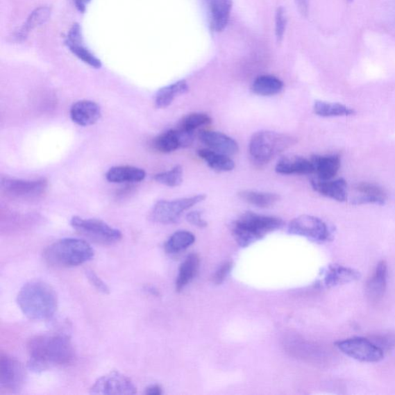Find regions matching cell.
Here are the masks:
<instances>
[{
	"instance_id": "6da1fadb",
	"label": "cell",
	"mask_w": 395,
	"mask_h": 395,
	"mask_svg": "<svg viewBox=\"0 0 395 395\" xmlns=\"http://www.w3.org/2000/svg\"><path fill=\"white\" fill-rule=\"evenodd\" d=\"M26 350L30 356L29 369L40 372L51 366L70 364L75 351L70 338L65 335H44L31 338Z\"/></svg>"
},
{
	"instance_id": "7a4b0ae2",
	"label": "cell",
	"mask_w": 395,
	"mask_h": 395,
	"mask_svg": "<svg viewBox=\"0 0 395 395\" xmlns=\"http://www.w3.org/2000/svg\"><path fill=\"white\" fill-rule=\"evenodd\" d=\"M17 303L23 314L33 321L49 320L56 313L58 296L47 283L33 280L19 290Z\"/></svg>"
},
{
	"instance_id": "3957f363",
	"label": "cell",
	"mask_w": 395,
	"mask_h": 395,
	"mask_svg": "<svg viewBox=\"0 0 395 395\" xmlns=\"http://www.w3.org/2000/svg\"><path fill=\"white\" fill-rule=\"evenodd\" d=\"M94 251L87 242L75 238H65L53 242L44 252V259L50 265L73 267L94 258Z\"/></svg>"
},
{
	"instance_id": "277c9868",
	"label": "cell",
	"mask_w": 395,
	"mask_h": 395,
	"mask_svg": "<svg viewBox=\"0 0 395 395\" xmlns=\"http://www.w3.org/2000/svg\"><path fill=\"white\" fill-rule=\"evenodd\" d=\"M283 225V221L280 219L248 212L235 221L232 233L237 244L242 247H246L267 234L278 230Z\"/></svg>"
},
{
	"instance_id": "5b68a950",
	"label": "cell",
	"mask_w": 395,
	"mask_h": 395,
	"mask_svg": "<svg viewBox=\"0 0 395 395\" xmlns=\"http://www.w3.org/2000/svg\"><path fill=\"white\" fill-rule=\"evenodd\" d=\"M296 138L289 135L262 131L255 133L249 142V154L256 162L266 164L282 153L283 151L294 146Z\"/></svg>"
},
{
	"instance_id": "8992f818",
	"label": "cell",
	"mask_w": 395,
	"mask_h": 395,
	"mask_svg": "<svg viewBox=\"0 0 395 395\" xmlns=\"http://www.w3.org/2000/svg\"><path fill=\"white\" fill-rule=\"evenodd\" d=\"M71 225L76 231L96 244L112 245L122 238L120 230L100 219L74 217L71 220Z\"/></svg>"
},
{
	"instance_id": "52a82bcc",
	"label": "cell",
	"mask_w": 395,
	"mask_h": 395,
	"mask_svg": "<svg viewBox=\"0 0 395 395\" xmlns=\"http://www.w3.org/2000/svg\"><path fill=\"white\" fill-rule=\"evenodd\" d=\"M205 198V195H197L171 201H159L151 211V219L158 224H175L184 212L202 203Z\"/></svg>"
},
{
	"instance_id": "ba28073f",
	"label": "cell",
	"mask_w": 395,
	"mask_h": 395,
	"mask_svg": "<svg viewBox=\"0 0 395 395\" xmlns=\"http://www.w3.org/2000/svg\"><path fill=\"white\" fill-rule=\"evenodd\" d=\"M337 348L346 355L359 362L374 363L384 358V351L374 344L371 339L353 337L336 343Z\"/></svg>"
},
{
	"instance_id": "9c48e42d",
	"label": "cell",
	"mask_w": 395,
	"mask_h": 395,
	"mask_svg": "<svg viewBox=\"0 0 395 395\" xmlns=\"http://www.w3.org/2000/svg\"><path fill=\"white\" fill-rule=\"evenodd\" d=\"M288 231L316 242H325L330 237L328 225L321 219L308 215H303L291 221Z\"/></svg>"
},
{
	"instance_id": "30bf717a",
	"label": "cell",
	"mask_w": 395,
	"mask_h": 395,
	"mask_svg": "<svg viewBox=\"0 0 395 395\" xmlns=\"http://www.w3.org/2000/svg\"><path fill=\"white\" fill-rule=\"evenodd\" d=\"M1 187L8 195L20 199L37 198L47 190L46 179L24 180L12 178H3Z\"/></svg>"
},
{
	"instance_id": "8fae6325",
	"label": "cell",
	"mask_w": 395,
	"mask_h": 395,
	"mask_svg": "<svg viewBox=\"0 0 395 395\" xmlns=\"http://www.w3.org/2000/svg\"><path fill=\"white\" fill-rule=\"evenodd\" d=\"M92 394H135L137 388L133 381L124 374L113 371L103 376L90 389Z\"/></svg>"
},
{
	"instance_id": "7c38bea8",
	"label": "cell",
	"mask_w": 395,
	"mask_h": 395,
	"mask_svg": "<svg viewBox=\"0 0 395 395\" xmlns=\"http://www.w3.org/2000/svg\"><path fill=\"white\" fill-rule=\"evenodd\" d=\"M25 371L18 360L8 355L0 359V386L10 392H17L24 383Z\"/></svg>"
},
{
	"instance_id": "4fadbf2b",
	"label": "cell",
	"mask_w": 395,
	"mask_h": 395,
	"mask_svg": "<svg viewBox=\"0 0 395 395\" xmlns=\"http://www.w3.org/2000/svg\"><path fill=\"white\" fill-rule=\"evenodd\" d=\"M193 140V133H188L178 128L158 135L155 138L152 145L156 151L162 153H170L180 148L190 146Z\"/></svg>"
},
{
	"instance_id": "5bb4252c",
	"label": "cell",
	"mask_w": 395,
	"mask_h": 395,
	"mask_svg": "<svg viewBox=\"0 0 395 395\" xmlns=\"http://www.w3.org/2000/svg\"><path fill=\"white\" fill-rule=\"evenodd\" d=\"M65 44L70 51L84 63L96 69L101 67V60L83 44L81 28L79 24L72 26L67 33Z\"/></svg>"
},
{
	"instance_id": "9a60e30c",
	"label": "cell",
	"mask_w": 395,
	"mask_h": 395,
	"mask_svg": "<svg viewBox=\"0 0 395 395\" xmlns=\"http://www.w3.org/2000/svg\"><path fill=\"white\" fill-rule=\"evenodd\" d=\"M101 115L99 103L89 100L75 102L70 110L72 120L81 127L94 126L100 120Z\"/></svg>"
},
{
	"instance_id": "2e32d148",
	"label": "cell",
	"mask_w": 395,
	"mask_h": 395,
	"mask_svg": "<svg viewBox=\"0 0 395 395\" xmlns=\"http://www.w3.org/2000/svg\"><path fill=\"white\" fill-rule=\"evenodd\" d=\"M200 140L210 149L228 156L237 154L239 145L228 135L217 131H202L199 133Z\"/></svg>"
},
{
	"instance_id": "e0dca14e",
	"label": "cell",
	"mask_w": 395,
	"mask_h": 395,
	"mask_svg": "<svg viewBox=\"0 0 395 395\" xmlns=\"http://www.w3.org/2000/svg\"><path fill=\"white\" fill-rule=\"evenodd\" d=\"M212 31H223L230 20L233 0H206Z\"/></svg>"
},
{
	"instance_id": "ac0fdd59",
	"label": "cell",
	"mask_w": 395,
	"mask_h": 395,
	"mask_svg": "<svg viewBox=\"0 0 395 395\" xmlns=\"http://www.w3.org/2000/svg\"><path fill=\"white\" fill-rule=\"evenodd\" d=\"M313 189L321 195L335 199L337 202H345L348 199L346 192V183L344 179L337 180H311Z\"/></svg>"
},
{
	"instance_id": "d6986e66",
	"label": "cell",
	"mask_w": 395,
	"mask_h": 395,
	"mask_svg": "<svg viewBox=\"0 0 395 395\" xmlns=\"http://www.w3.org/2000/svg\"><path fill=\"white\" fill-rule=\"evenodd\" d=\"M275 170L281 175H308L314 171L310 160L298 156L283 157L277 162Z\"/></svg>"
},
{
	"instance_id": "ffe728a7",
	"label": "cell",
	"mask_w": 395,
	"mask_h": 395,
	"mask_svg": "<svg viewBox=\"0 0 395 395\" xmlns=\"http://www.w3.org/2000/svg\"><path fill=\"white\" fill-rule=\"evenodd\" d=\"M387 267L385 261L378 263L376 271L367 283L366 295L369 301L378 302L384 296L387 287Z\"/></svg>"
},
{
	"instance_id": "44dd1931",
	"label": "cell",
	"mask_w": 395,
	"mask_h": 395,
	"mask_svg": "<svg viewBox=\"0 0 395 395\" xmlns=\"http://www.w3.org/2000/svg\"><path fill=\"white\" fill-rule=\"evenodd\" d=\"M146 177L144 169L130 165L115 166L106 173L108 182L112 183H140Z\"/></svg>"
},
{
	"instance_id": "7402d4cb",
	"label": "cell",
	"mask_w": 395,
	"mask_h": 395,
	"mask_svg": "<svg viewBox=\"0 0 395 395\" xmlns=\"http://www.w3.org/2000/svg\"><path fill=\"white\" fill-rule=\"evenodd\" d=\"M310 161L314 166V173L321 180L334 178L341 167V158L336 155L314 156Z\"/></svg>"
},
{
	"instance_id": "603a6c76",
	"label": "cell",
	"mask_w": 395,
	"mask_h": 395,
	"mask_svg": "<svg viewBox=\"0 0 395 395\" xmlns=\"http://www.w3.org/2000/svg\"><path fill=\"white\" fill-rule=\"evenodd\" d=\"M360 196L353 201V203L384 205L387 199L385 191L380 186L373 183H362L355 186Z\"/></svg>"
},
{
	"instance_id": "cb8c5ba5",
	"label": "cell",
	"mask_w": 395,
	"mask_h": 395,
	"mask_svg": "<svg viewBox=\"0 0 395 395\" xmlns=\"http://www.w3.org/2000/svg\"><path fill=\"white\" fill-rule=\"evenodd\" d=\"M189 91V86L185 81H179L174 84L159 90L156 95L155 103L158 108H168L178 96Z\"/></svg>"
},
{
	"instance_id": "d4e9b609",
	"label": "cell",
	"mask_w": 395,
	"mask_h": 395,
	"mask_svg": "<svg viewBox=\"0 0 395 395\" xmlns=\"http://www.w3.org/2000/svg\"><path fill=\"white\" fill-rule=\"evenodd\" d=\"M360 274L357 270L342 266L329 268L326 274L324 282L327 287H336L351 283L360 279Z\"/></svg>"
},
{
	"instance_id": "484cf974",
	"label": "cell",
	"mask_w": 395,
	"mask_h": 395,
	"mask_svg": "<svg viewBox=\"0 0 395 395\" xmlns=\"http://www.w3.org/2000/svg\"><path fill=\"white\" fill-rule=\"evenodd\" d=\"M198 156L215 171L226 172L235 169V162L230 156L219 153L210 149L199 150Z\"/></svg>"
},
{
	"instance_id": "4316f807",
	"label": "cell",
	"mask_w": 395,
	"mask_h": 395,
	"mask_svg": "<svg viewBox=\"0 0 395 395\" xmlns=\"http://www.w3.org/2000/svg\"><path fill=\"white\" fill-rule=\"evenodd\" d=\"M238 196L244 202L262 209L274 206L280 200L276 194L258 191L244 190L239 192Z\"/></svg>"
},
{
	"instance_id": "83f0119b",
	"label": "cell",
	"mask_w": 395,
	"mask_h": 395,
	"mask_svg": "<svg viewBox=\"0 0 395 395\" xmlns=\"http://www.w3.org/2000/svg\"><path fill=\"white\" fill-rule=\"evenodd\" d=\"M199 265V258L195 253L190 254L182 263L179 268V272L176 280L177 291H182L188 285L190 281L196 276Z\"/></svg>"
},
{
	"instance_id": "f1b7e54d",
	"label": "cell",
	"mask_w": 395,
	"mask_h": 395,
	"mask_svg": "<svg viewBox=\"0 0 395 395\" xmlns=\"http://www.w3.org/2000/svg\"><path fill=\"white\" fill-rule=\"evenodd\" d=\"M283 88V83L271 75H262L256 78L252 90L255 94L260 96H274L280 94Z\"/></svg>"
},
{
	"instance_id": "f546056e",
	"label": "cell",
	"mask_w": 395,
	"mask_h": 395,
	"mask_svg": "<svg viewBox=\"0 0 395 395\" xmlns=\"http://www.w3.org/2000/svg\"><path fill=\"white\" fill-rule=\"evenodd\" d=\"M51 17V10L47 6H40L31 12V15L27 18L26 23L23 26L22 30L18 33V39L24 40L29 33L40 26L44 25Z\"/></svg>"
},
{
	"instance_id": "4dcf8cb0",
	"label": "cell",
	"mask_w": 395,
	"mask_h": 395,
	"mask_svg": "<svg viewBox=\"0 0 395 395\" xmlns=\"http://www.w3.org/2000/svg\"><path fill=\"white\" fill-rule=\"evenodd\" d=\"M314 113L323 117H344L355 115V110L338 103L317 101L314 106Z\"/></svg>"
},
{
	"instance_id": "1f68e13d",
	"label": "cell",
	"mask_w": 395,
	"mask_h": 395,
	"mask_svg": "<svg viewBox=\"0 0 395 395\" xmlns=\"http://www.w3.org/2000/svg\"><path fill=\"white\" fill-rule=\"evenodd\" d=\"M196 237L188 231H178L165 242V251L170 254L185 251L195 242Z\"/></svg>"
},
{
	"instance_id": "d6a6232c",
	"label": "cell",
	"mask_w": 395,
	"mask_h": 395,
	"mask_svg": "<svg viewBox=\"0 0 395 395\" xmlns=\"http://www.w3.org/2000/svg\"><path fill=\"white\" fill-rule=\"evenodd\" d=\"M154 178L158 183L174 188L183 182V167L181 165H177L169 171L158 173Z\"/></svg>"
},
{
	"instance_id": "836d02e7",
	"label": "cell",
	"mask_w": 395,
	"mask_h": 395,
	"mask_svg": "<svg viewBox=\"0 0 395 395\" xmlns=\"http://www.w3.org/2000/svg\"><path fill=\"white\" fill-rule=\"evenodd\" d=\"M212 122L211 117L203 113H193L187 115L180 122L178 128L188 133H193L196 129L207 126Z\"/></svg>"
},
{
	"instance_id": "e575fe53",
	"label": "cell",
	"mask_w": 395,
	"mask_h": 395,
	"mask_svg": "<svg viewBox=\"0 0 395 395\" xmlns=\"http://www.w3.org/2000/svg\"><path fill=\"white\" fill-rule=\"evenodd\" d=\"M287 22L285 9L280 6L277 9L276 15V37L278 43L281 42L284 33H285Z\"/></svg>"
},
{
	"instance_id": "d590c367",
	"label": "cell",
	"mask_w": 395,
	"mask_h": 395,
	"mask_svg": "<svg viewBox=\"0 0 395 395\" xmlns=\"http://www.w3.org/2000/svg\"><path fill=\"white\" fill-rule=\"evenodd\" d=\"M86 276L87 280L91 284L100 292L108 294L110 292V289L107 286V284L103 282L100 277L96 275L93 270L87 269L86 270Z\"/></svg>"
},
{
	"instance_id": "8d00e7d4",
	"label": "cell",
	"mask_w": 395,
	"mask_h": 395,
	"mask_svg": "<svg viewBox=\"0 0 395 395\" xmlns=\"http://www.w3.org/2000/svg\"><path fill=\"white\" fill-rule=\"evenodd\" d=\"M371 341L384 352L393 348L395 344V339L392 336L376 337Z\"/></svg>"
},
{
	"instance_id": "74e56055",
	"label": "cell",
	"mask_w": 395,
	"mask_h": 395,
	"mask_svg": "<svg viewBox=\"0 0 395 395\" xmlns=\"http://www.w3.org/2000/svg\"><path fill=\"white\" fill-rule=\"evenodd\" d=\"M233 264L231 262H226L221 265L215 274L213 276V281L216 284L223 283L226 278L228 274H230Z\"/></svg>"
},
{
	"instance_id": "f35d334b",
	"label": "cell",
	"mask_w": 395,
	"mask_h": 395,
	"mask_svg": "<svg viewBox=\"0 0 395 395\" xmlns=\"http://www.w3.org/2000/svg\"><path fill=\"white\" fill-rule=\"evenodd\" d=\"M187 220L190 223L199 228H204L207 226L206 221L202 217V212L199 211H193L187 215Z\"/></svg>"
},
{
	"instance_id": "ab89813d",
	"label": "cell",
	"mask_w": 395,
	"mask_h": 395,
	"mask_svg": "<svg viewBox=\"0 0 395 395\" xmlns=\"http://www.w3.org/2000/svg\"><path fill=\"white\" fill-rule=\"evenodd\" d=\"M298 10L304 17L308 15V0H296Z\"/></svg>"
},
{
	"instance_id": "60d3db41",
	"label": "cell",
	"mask_w": 395,
	"mask_h": 395,
	"mask_svg": "<svg viewBox=\"0 0 395 395\" xmlns=\"http://www.w3.org/2000/svg\"><path fill=\"white\" fill-rule=\"evenodd\" d=\"M145 394L151 395L162 394V387L157 385H151L147 388L146 391H145Z\"/></svg>"
},
{
	"instance_id": "b9f144b4",
	"label": "cell",
	"mask_w": 395,
	"mask_h": 395,
	"mask_svg": "<svg viewBox=\"0 0 395 395\" xmlns=\"http://www.w3.org/2000/svg\"><path fill=\"white\" fill-rule=\"evenodd\" d=\"M76 8L81 12H84L86 10L87 5L91 2V0H74Z\"/></svg>"
},
{
	"instance_id": "7bdbcfd3",
	"label": "cell",
	"mask_w": 395,
	"mask_h": 395,
	"mask_svg": "<svg viewBox=\"0 0 395 395\" xmlns=\"http://www.w3.org/2000/svg\"><path fill=\"white\" fill-rule=\"evenodd\" d=\"M348 1H352V0H348Z\"/></svg>"
}]
</instances>
